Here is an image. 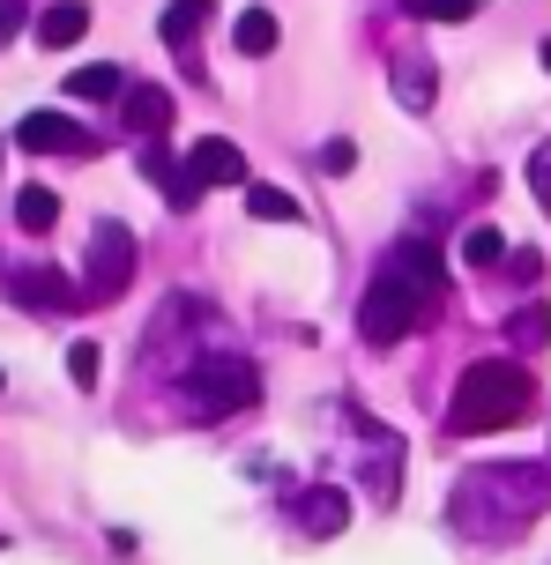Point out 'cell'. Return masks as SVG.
I'll use <instances>...</instances> for the list:
<instances>
[{"instance_id":"cell-24","label":"cell","mask_w":551,"mask_h":565,"mask_svg":"<svg viewBox=\"0 0 551 565\" xmlns=\"http://www.w3.org/2000/svg\"><path fill=\"white\" fill-rule=\"evenodd\" d=\"M350 164H358V149H350V141H320V171H328V179H343Z\"/></svg>"},{"instance_id":"cell-14","label":"cell","mask_w":551,"mask_h":565,"mask_svg":"<svg viewBox=\"0 0 551 565\" xmlns=\"http://www.w3.org/2000/svg\"><path fill=\"white\" fill-rule=\"evenodd\" d=\"M30 30H38V45H45V53H67V45L89 30V8H83V0H53Z\"/></svg>"},{"instance_id":"cell-21","label":"cell","mask_w":551,"mask_h":565,"mask_svg":"<svg viewBox=\"0 0 551 565\" xmlns=\"http://www.w3.org/2000/svg\"><path fill=\"white\" fill-rule=\"evenodd\" d=\"M410 15H425V23H469L485 0H403Z\"/></svg>"},{"instance_id":"cell-3","label":"cell","mask_w":551,"mask_h":565,"mask_svg":"<svg viewBox=\"0 0 551 565\" xmlns=\"http://www.w3.org/2000/svg\"><path fill=\"white\" fill-rule=\"evenodd\" d=\"M537 409V380H529L522 358H485L455 380V402H447V431L455 439H485V431H507Z\"/></svg>"},{"instance_id":"cell-13","label":"cell","mask_w":551,"mask_h":565,"mask_svg":"<svg viewBox=\"0 0 551 565\" xmlns=\"http://www.w3.org/2000/svg\"><path fill=\"white\" fill-rule=\"evenodd\" d=\"M187 164L202 171L209 186H246V149H239V141H224V135H202L194 149H187Z\"/></svg>"},{"instance_id":"cell-8","label":"cell","mask_w":551,"mask_h":565,"mask_svg":"<svg viewBox=\"0 0 551 565\" xmlns=\"http://www.w3.org/2000/svg\"><path fill=\"white\" fill-rule=\"evenodd\" d=\"M8 290H15V306H30V312H75V306H89V290H83V282H67L60 268H15Z\"/></svg>"},{"instance_id":"cell-17","label":"cell","mask_w":551,"mask_h":565,"mask_svg":"<svg viewBox=\"0 0 551 565\" xmlns=\"http://www.w3.org/2000/svg\"><path fill=\"white\" fill-rule=\"evenodd\" d=\"M276 38H284V30H276V15H268V8H246V15L232 23V45L246 60H268V53H276Z\"/></svg>"},{"instance_id":"cell-12","label":"cell","mask_w":551,"mask_h":565,"mask_svg":"<svg viewBox=\"0 0 551 565\" xmlns=\"http://www.w3.org/2000/svg\"><path fill=\"white\" fill-rule=\"evenodd\" d=\"M290 521H298L306 536H343V529H350V499H343V491H328V483H314V491L290 499Z\"/></svg>"},{"instance_id":"cell-25","label":"cell","mask_w":551,"mask_h":565,"mask_svg":"<svg viewBox=\"0 0 551 565\" xmlns=\"http://www.w3.org/2000/svg\"><path fill=\"white\" fill-rule=\"evenodd\" d=\"M23 23H30V0H0V45H8Z\"/></svg>"},{"instance_id":"cell-26","label":"cell","mask_w":551,"mask_h":565,"mask_svg":"<svg viewBox=\"0 0 551 565\" xmlns=\"http://www.w3.org/2000/svg\"><path fill=\"white\" fill-rule=\"evenodd\" d=\"M507 268H515V282H537L544 276V254H507Z\"/></svg>"},{"instance_id":"cell-11","label":"cell","mask_w":551,"mask_h":565,"mask_svg":"<svg viewBox=\"0 0 551 565\" xmlns=\"http://www.w3.org/2000/svg\"><path fill=\"white\" fill-rule=\"evenodd\" d=\"M209 8H216V0H172V8L157 15V30H165V45L179 53V67H187V75H202V60H194V38H202Z\"/></svg>"},{"instance_id":"cell-22","label":"cell","mask_w":551,"mask_h":565,"mask_svg":"<svg viewBox=\"0 0 551 565\" xmlns=\"http://www.w3.org/2000/svg\"><path fill=\"white\" fill-rule=\"evenodd\" d=\"M529 194H537V209L551 216V141H537V149H529Z\"/></svg>"},{"instance_id":"cell-28","label":"cell","mask_w":551,"mask_h":565,"mask_svg":"<svg viewBox=\"0 0 551 565\" xmlns=\"http://www.w3.org/2000/svg\"><path fill=\"white\" fill-rule=\"evenodd\" d=\"M0 387H8V380H0Z\"/></svg>"},{"instance_id":"cell-2","label":"cell","mask_w":551,"mask_h":565,"mask_svg":"<svg viewBox=\"0 0 551 565\" xmlns=\"http://www.w3.org/2000/svg\"><path fill=\"white\" fill-rule=\"evenodd\" d=\"M551 507V469L537 461H492V469H469L447 499V521L469 543H515Z\"/></svg>"},{"instance_id":"cell-10","label":"cell","mask_w":551,"mask_h":565,"mask_svg":"<svg viewBox=\"0 0 551 565\" xmlns=\"http://www.w3.org/2000/svg\"><path fill=\"white\" fill-rule=\"evenodd\" d=\"M388 83H395V105L403 113H433V97H439L433 53H388Z\"/></svg>"},{"instance_id":"cell-4","label":"cell","mask_w":551,"mask_h":565,"mask_svg":"<svg viewBox=\"0 0 551 565\" xmlns=\"http://www.w3.org/2000/svg\"><path fill=\"white\" fill-rule=\"evenodd\" d=\"M179 417L187 424H224L232 409H254L262 402V365L239 358V350H202L194 365L179 372Z\"/></svg>"},{"instance_id":"cell-27","label":"cell","mask_w":551,"mask_h":565,"mask_svg":"<svg viewBox=\"0 0 551 565\" xmlns=\"http://www.w3.org/2000/svg\"><path fill=\"white\" fill-rule=\"evenodd\" d=\"M537 60H544V75H551V38H544V45H537Z\"/></svg>"},{"instance_id":"cell-7","label":"cell","mask_w":551,"mask_h":565,"mask_svg":"<svg viewBox=\"0 0 551 565\" xmlns=\"http://www.w3.org/2000/svg\"><path fill=\"white\" fill-rule=\"evenodd\" d=\"M142 179H149L165 201H172L179 216H187V209H202V194H209V179H202L194 164H172V157H165V135L142 141Z\"/></svg>"},{"instance_id":"cell-6","label":"cell","mask_w":551,"mask_h":565,"mask_svg":"<svg viewBox=\"0 0 551 565\" xmlns=\"http://www.w3.org/2000/svg\"><path fill=\"white\" fill-rule=\"evenodd\" d=\"M15 141H23L30 157H89L97 149V135L67 113H23L15 119Z\"/></svg>"},{"instance_id":"cell-9","label":"cell","mask_w":551,"mask_h":565,"mask_svg":"<svg viewBox=\"0 0 551 565\" xmlns=\"http://www.w3.org/2000/svg\"><path fill=\"white\" fill-rule=\"evenodd\" d=\"M119 127H127L135 141L172 135V89H157V83H127V89H119Z\"/></svg>"},{"instance_id":"cell-5","label":"cell","mask_w":551,"mask_h":565,"mask_svg":"<svg viewBox=\"0 0 551 565\" xmlns=\"http://www.w3.org/2000/svg\"><path fill=\"white\" fill-rule=\"evenodd\" d=\"M135 260H142L135 231L105 216V224L89 231V254H83V290H89V306H113L119 290L135 282Z\"/></svg>"},{"instance_id":"cell-23","label":"cell","mask_w":551,"mask_h":565,"mask_svg":"<svg viewBox=\"0 0 551 565\" xmlns=\"http://www.w3.org/2000/svg\"><path fill=\"white\" fill-rule=\"evenodd\" d=\"M67 380H75V387H97V342H67Z\"/></svg>"},{"instance_id":"cell-18","label":"cell","mask_w":551,"mask_h":565,"mask_svg":"<svg viewBox=\"0 0 551 565\" xmlns=\"http://www.w3.org/2000/svg\"><path fill=\"white\" fill-rule=\"evenodd\" d=\"M15 224L23 231H53L60 224V194L53 186H23V194H15Z\"/></svg>"},{"instance_id":"cell-16","label":"cell","mask_w":551,"mask_h":565,"mask_svg":"<svg viewBox=\"0 0 551 565\" xmlns=\"http://www.w3.org/2000/svg\"><path fill=\"white\" fill-rule=\"evenodd\" d=\"M239 194H246V216H262V224H298V216H306V209H298L284 186H268V179H246Z\"/></svg>"},{"instance_id":"cell-15","label":"cell","mask_w":551,"mask_h":565,"mask_svg":"<svg viewBox=\"0 0 551 565\" xmlns=\"http://www.w3.org/2000/svg\"><path fill=\"white\" fill-rule=\"evenodd\" d=\"M119 89H127V67L119 60H89V67L67 75V97H83V105H113Z\"/></svg>"},{"instance_id":"cell-20","label":"cell","mask_w":551,"mask_h":565,"mask_svg":"<svg viewBox=\"0 0 551 565\" xmlns=\"http://www.w3.org/2000/svg\"><path fill=\"white\" fill-rule=\"evenodd\" d=\"M507 342H515V350H544V342H551V312L544 306H522L515 320H507Z\"/></svg>"},{"instance_id":"cell-1","label":"cell","mask_w":551,"mask_h":565,"mask_svg":"<svg viewBox=\"0 0 551 565\" xmlns=\"http://www.w3.org/2000/svg\"><path fill=\"white\" fill-rule=\"evenodd\" d=\"M439 290H447L439 254L417 238V231L395 238L388 260L373 268V282H365V298H358V335H365V350H395V342H410L439 312Z\"/></svg>"},{"instance_id":"cell-19","label":"cell","mask_w":551,"mask_h":565,"mask_svg":"<svg viewBox=\"0 0 551 565\" xmlns=\"http://www.w3.org/2000/svg\"><path fill=\"white\" fill-rule=\"evenodd\" d=\"M463 260L469 268H499V260H507V238H499L492 224H469L463 231Z\"/></svg>"}]
</instances>
